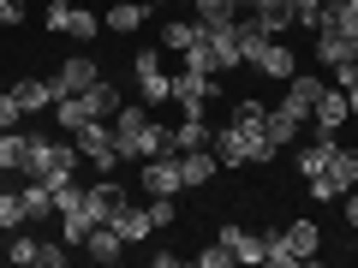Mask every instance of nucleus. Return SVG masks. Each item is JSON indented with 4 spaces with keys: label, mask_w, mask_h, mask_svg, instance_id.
Instances as JSON below:
<instances>
[{
    "label": "nucleus",
    "mask_w": 358,
    "mask_h": 268,
    "mask_svg": "<svg viewBox=\"0 0 358 268\" xmlns=\"http://www.w3.org/2000/svg\"><path fill=\"white\" fill-rule=\"evenodd\" d=\"M78 143H60L48 137V131H30V149H24V179H42V185H66V179H78Z\"/></svg>",
    "instance_id": "nucleus-1"
},
{
    "label": "nucleus",
    "mask_w": 358,
    "mask_h": 268,
    "mask_svg": "<svg viewBox=\"0 0 358 268\" xmlns=\"http://www.w3.org/2000/svg\"><path fill=\"white\" fill-rule=\"evenodd\" d=\"M209 149H215L221 167H251V161H275V155H281V149H275V137H268L263 126H233V119L209 137Z\"/></svg>",
    "instance_id": "nucleus-2"
},
{
    "label": "nucleus",
    "mask_w": 358,
    "mask_h": 268,
    "mask_svg": "<svg viewBox=\"0 0 358 268\" xmlns=\"http://www.w3.org/2000/svg\"><path fill=\"white\" fill-rule=\"evenodd\" d=\"M72 143H78V155H84L96 173H114V167H120V149H114V119H90V126H78V131H72Z\"/></svg>",
    "instance_id": "nucleus-3"
},
{
    "label": "nucleus",
    "mask_w": 358,
    "mask_h": 268,
    "mask_svg": "<svg viewBox=\"0 0 358 268\" xmlns=\"http://www.w3.org/2000/svg\"><path fill=\"white\" fill-rule=\"evenodd\" d=\"M131 72H138V96H143V102H173V96H167L173 72H167V54L162 48H138V54H131Z\"/></svg>",
    "instance_id": "nucleus-4"
},
{
    "label": "nucleus",
    "mask_w": 358,
    "mask_h": 268,
    "mask_svg": "<svg viewBox=\"0 0 358 268\" xmlns=\"http://www.w3.org/2000/svg\"><path fill=\"white\" fill-rule=\"evenodd\" d=\"M167 96H173L185 114H209V102H215V77L197 72V66H179L173 84H167Z\"/></svg>",
    "instance_id": "nucleus-5"
},
{
    "label": "nucleus",
    "mask_w": 358,
    "mask_h": 268,
    "mask_svg": "<svg viewBox=\"0 0 358 268\" xmlns=\"http://www.w3.org/2000/svg\"><path fill=\"white\" fill-rule=\"evenodd\" d=\"M120 203H126V185H114V173H96V185H84V221L90 227H108Z\"/></svg>",
    "instance_id": "nucleus-6"
},
{
    "label": "nucleus",
    "mask_w": 358,
    "mask_h": 268,
    "mask_svg": "<svg viewBox=\"0 0 358 268\" xmlns=\"http://www.w3.org/2000/svg\"><path fill=\"white\" fill-rule=\"evenodd\" d=\"M245 66H257V72H263V77H275V84H287V77L299 72V54L287 48L281 36H268V42H257V48L245 54Z\"/></svg>",
    "instance_id": "nucleus-7"
},
{
    "label": "nucleus",
    "mask_w": 358,
    "mask_h": 268,
    "mask_svg": "<svg viewBox=\"0 0 358 268\" xmlns=\"http://www.w3.org/2000/svg\"><path fill=\"white\" fill-rule=\"evenodd\" d=\"M48 84H54V102H60V96H84L90 84H102V66L90 60V54H72V60H60V72H54Z\"/></svg>",
    "instance_id": "nucleus-8"
},
{
    "label": "nucleus",
    "mask_w": 358,
    "mask_h": 268,
    "mask_svg": "<svg viewBox=\"0 0 358 268\" xmlns=\"http://www.w3.org/2000/svg\"><path fill=\"white\" fill-rule=\"evenodd\" d=\"M138 185H143V197H179V191H185V179H179V155H150L143 173H138Z\"/></svg>",
    "instance_id": "nucleus-9"
},
{
    "label": "nucleus",
    "mask_w": 358,
    "mask_h": 268,
    "mask_svg": "<svg viewBox=\"0 0 358 268\" xmlns=\"http://www.w3.org/2000/svg\"><path fill=\"white\" fill-rule=\"evenodd\" d=\"M352 119V107H346V89H322V102H317V114H310V137H334V131Z\"/></svg>",
    "instance_id": "nucleus-10"
},
{
    "label": "nucleus",
    "mask_w": 358,
    "mask_h": 268,
    "mask_svg": "<svg viewBox=\"0 0 358 268\" xmlns=\"http://www.w3.org/2000/svg\"><path fill=\"white\" fill-rule=\"evenodd\" d=\"M322 89H329L322 77H310V72H293V77H287V102H281V107H293L299 119H310V114H317V102H322Z\"/></svg>",
    "instance_id": "nucleus-11"
},
{
    "label": "nucleus",
    "mask_w": 358,
    "mask_h": 268,
    "mask_svg": "<svg viewBox=\"0 0 358 268\" xmlns=\"http://www.w3.org/2000/svg\"><path fill=\"white\" fill-rule=\"evenodd\" d=\"M287 251L299 256V268H317V251H322V227L317 221H287Z\"/></svg>",
    "instance_id": "nucleus-12"
},
{
    "label": "nucleus",
    "mask_w": 358,
    "mask_h": 268,
    "mask_svg": "<svg viewBox=\"0 0 358 268\" xmlns=\"http://www.w3.org/2000/svg\"><path fill=\"white\" fill-rule=\"evenodd\" d=\"M143 126H150V114H143V107H126V102H120V114H114V149H120V161H126V155H138Z\"/></svg>",
    "instance_id": "nucleus-13"
},
{
    "label": "nucleus",
    "mask_w": 358,
    "mask_h": 268,
    "mask_svg": "<svg viewBox=\"0 0 358 268\" xmlns=\"http://www.w3.org/2000/svg\"><path fill=\"white\" fill-rule=\"evenodd\" d=\"M215 173H221L215 149H179V179H185V191H203Z\"/></svg>",
    "instance_id": "nucleus-14"
},
{
    "label": "nucleus",
    "mask_w": 358,
    "mask_h": 268,
    "mask_svg": "<svg viewBox=\"0 0 358 268\" xmlns=\"http://www.w3.org/2000/svg\"><path fill=\"white\" fill-rule=\"evenodd\" d=\"M108 227H114L126 244H138V239H150V232H155V221H150V209H138V203L126 197V203L114 209V221H108Z\"/></svg>",
    "instance_id": "nucleus-15"
},
{
    "label": "nucleus",
    "mask_w": 358,
    "mask_h": 268,
    "mask_svg": "<svg viewBox=\"0 0 358 268\" xmlns=\"http://www.w3.org/2000/svg\"><path fill=\"white\" fill-rule=\"evenodd\" d=\"M84 256L108 268V262H120V256H126V239H120L114 227H90V232H84Z\"/></svg>",
    "instance_id": "nucleus-16"
},
{
    "label": "nucleus",
    "mask_w": 358,
    "mask_h": 268,
    "mask_svg": "<svg viewBox=\"0 0 358 268\" xmlns=\"http://www.w3.org/2000/svg\"><path fill=\"white\" fill-rule=\"evenodd\" d=\"M143 18H150V0H120V6H108L102 30H114V36H131V30H143Z\"/></svg>",
    "instance_id": "nucleus-17"
},
{
    "label": "nucleus",
    "mask_w": 358,
    "mask_h": 268,
    "mask_svg": "<svg viewBox=\"0 0 358 268\" xmlns=\"http://www.w3.org/2000/svg\"><path fill=\"white\" fill-rule=\"evenodd\" d=\"M352 54H358V42L346 36V30H334V24L317 30V60L322 66H341V60H352Z\"/></svg>",
    "instance_id": "nucleus-18"
},
{
    "label": "nucleus",
    "mask_w": 358,
    "mask_h": 268,
    "mask_svg": "<svg viewBox=\"0 0 358 268\" xmlns=\"http://www.w3.org/2000/svg\"><path fill=\"white\" fill-rule=\"evenodd\" d=\"M192 13H197L203 30H233V18H239L245 6H239V0H192Z\"/></svg>",
    "instance_id": "nucleus-19"
},
{
    "label": "nucleus",
    "mask_w": 358,
    "mask_h": 268,
    "mask_svg": "<svg viewBox=\"0 0 358 268\" xmlns=\"http://www.w3.org/2000/svg\"><path fill=\"white\" fill-rule=\"evenodd\" d=\"M221 244L233 251V262H263V232H245V227H221Z\"/></svg>",
    "instance_id": "nucleus-20"
},
{
    "label": "nucleus",
    "mask_w": 358,
    "mask_h": 268,
    "mask_svg": "<svg viewBox=\"0 0 358 268\" xmlns=\"http://www.w3.org/2000/svg\"><path fill=\"white\" fill-rule=\"evenodd\" d=\"M13 96H18V107H24V114H36V107H54V84H48V77H18Z\"/></svg>",
    "instance_id": "nucleus-21"
},
{
    "label": "nucleus",
    "mask_w": 358,
    "mask_h": 268,
    "mask_svg": "<svg viewBox=\"0 0 358 268\" xmlns=\"http://www.w3.org/2000/svg\"><path fill=\"white\" fill-rule=\"evenodd\" d=\"M84 107H90V119H114L120 114V84H108V77H102V84H90L84 89Z\"/></svg>",
    "instance_id": "nucleus-22"
},
{
    "label": "nucleus",
    "mask_w": 358,
    "mask_h": 268,
    "mask_svg": "<svg viewBox=\"0 0 358 268\" xmlns=\"http://www.w3.org/2000/svg\"><path fill=\"white\" fill-rule=\"evenodd\" d=\"M334 149H341V143H334V137H310L305 149H299V173H305V179L329 173V155H334Z\"/></svg>",
    "instance_id": "nucleus-23"
},
{
    "label": "nucleus",
    "mask_w": 358,
    "mask_h": 268,
    "mask_svg": "<svg viewBox=\"0 0 358 268\" xmlns=\"http://www.w3.org/2000/svg\"><path fill=\"white\" fill-rule=\"evenodd\" d=\"M24 149H30V131H0V173H24Z\"/></svg>",
    "instance_id": "nucleus-24"
},
{
    "label": "nucleus",
    "mask_w": 358,
    "mask_h": 268,
    "mask_svg": "<svg viewBox=\"0 0 358 268\" xmlns=\"http://www.w3.org/2000/svg\"><path fill=\"white\" fill-rule=\"evenodd\" d=\"M299 131H305V119H299L293 107H268V137H275V149L299 143Z\"/></svg>",
    "instance_id": "nucleus-25"
},
{
    "label": "nucleus",
    "mask_w": 358,
    "mask_h": 268,
    "mask_svg": "<svg viewBox=\"0 0 358 268\" xmlns=\"http://www.w3.org/2000/svg\"><path fill=\"white\" fill-rule=\"evenodd\" d=\"M209 137H215V131H209L203 114H185V119L173 126V143H179V149H209Z\"/></svg>",
    "instance_id": "nucleus-26"
},
{
    "label": "nucleus",
    "mask_w": 358,
    "mask_h": 268,
    "mask_svg": "<svg viewBox=\"0 0 358 268\" xmlns=\"http://www.w3.org/2000/svg\"><path fill=\"white\" fill-rule=\"evenodd\" d=\"M162 42L167 48H197V42H203V24H197V18H167V30H162Z\"/></svg>",
    "instance_id": "nucleus-27"
},
{
    "label": "nucleus",
    "mask_w": 358,
    "mask_h": 268,
    "mask_svg": "<svg viewBox=\"0 0 358 268\" xmlns=\"http://www.w3.org/2000/svg\"><path fill=\"white\" fill-rule=\"evenodd\" d=\"M24 215H30V221H48V215H60V209H54V191L42 185V179H24Z\"/></svg>",
    "instance_id": "nucleus-28"
},
{
    "label": "nucleus",
    "mask_w": 358,
    "mask_h": 268,
    "mask_svg": "<svg viewBox=\"0 0 358 268\" xmlns=\"http://www.w3.org/2000/svg\"><path fill=\"white\" fill-rule=\"evenodd\" d=\"M138 155L150 161V155H179V143H173V126H143V143H138Z\"/></svg>",
    "instance_id": "nucleus-29"
},
{
    "label": "nucleus",
    "mask_w": 358,
    "mask_h": 268,
    "mask_svg": "<svg viewBox=\"0 0 358 268\" xmlns=\"http://www.w3.org/2000/svg\"><path fill=\"white\" fill-rule=\"evenodd\" d=\"M329 179L341 185V197L352 191V185H358V149H334L329 155Z\"/></svg>",
    "instance_id": "nucleus-30"
},
{
    "label": "nucleus",
    "mask_w": 358,
    "mask_h": 268,
    "mask_svg": "<svg viewBox=\"0 0 358 268\" xmlns=\"http://www.w3.org/2000/svg\"><path fill=\"white\" fill-rule=\"evenodd\" d=\"M293 18H299L305 30H310V36H317V30L329 24V18H334V0H293Z\"/></svg>",
    "instance_id": "nucleus-31"
},
{
    "label": "nucleus",
    "mask_w": 358,
    "mask_h": 268,
    "mask_svg": "<svg viewBox=\"0 0 358 268\" xmlns=\"http://www.w3.org/2000/svg\"><path fill=\"white\" fill-rule=\"evenodd\" d=\"M18 227H30V215H24V191H0V232H18Z\"/></svg>",
    "instance_id": "nucleus-32"
},
{
    "label": "nucleus",
    "mask_w": 358,
    "mask_h": 268,
    "mask_svg": "<svg viewBox=\"0 0 358 268\" xmlns=\"http://www.w3.org/2000/svg\"><path fill=\"white\" fill-rule=\"evenodd\" d=\"M96 30H102V18H96V13L66 6V36H72V42H96Z\"/></svg>",
    "instance_id": "nucleus-33"
},
{
    "label": "nucleus",
    "mask_w": 358,
    "mask_h": 268,
    "mask_svg": "<svg viewBox=\"0 0 358 268\" xmlns=\"http://www.w3.org/2000/svg\"><path fill=\"white\" fill-rule=\"evenodd\" d=\"M54 209H60V215H78V209H84V185H78V179L54 185Z\"/></svg>",
    "instance_id": "nucleus-34"
},
{
    "label": "nucleus",
    "mask_w": 358,
    "mask_h": 268,
    "mask_svg": "<svg viewBox=\"0 0 358 268\" xmlns=\"http://www.w3.org/2000/svg\"><path fill=\"white\" fill-rule=\"evenodd\" d=\"M6 256H13L18 268H24V262H36V239H30L24 227H18V232H6Z\"/></svg>",
    "instance_id": "nucleus-35"
},
{
    "label": "nucleus",
    "mask_w": 358,
    "mask_h": 268,
    "mask_svg": "<svg viewBox=\"0 0 358 268\" xmlns=\"http://www.w3.org/2000/svg\"><path fill=\"white\" fill-rule=\"evenodd\" d=\"M334 30H346V36L358 42V0H334V18H329Z\"/></svg>",
    "instance_id": "nucleus-36"
},
{
    "label": "nucleus",
    "mask_w": 358,
    "mask_h": 268,
    "mask_svg": "<svg viewBox=\"0 0 358 268\" xmlns=\"http://www.w3.org/2000/svg\"><path fill=\"white\" fill-rule=\"evenodd\" d=\"M66 251H72V244H66V239H60V244L36 239V268H60V262H66Z\"/></svg>",
    "instance_id": "nucleus-37"
},
{
    "label": "nucleus",
    "mask_w": 358,
    "mask_h": 268,
    "mask_svg": "<svg viewBox=\"0 0 358 268\" xmlns=\"http://www.w3.org/2000/svg\"><path fill=\"white\" fill-rule=\"evenodd\" d=\"M310 185V203H341V185H334L329 173H317V179H305Z\"/></svg>",
    "instance_id": "nucleus-38"
},
{
    "label": "nucleus",
    "mask_w": 358,
    "mask_h": 268,
    "mask_svg": "<svg viewBox=\"0 0 358 268\" xmlns=\"http://www.w3.org/2000/svg\"><path fill=\"white\" fill-rule=\"evenodd\" d=\"M150 221H155V232H162V227H173V221H179L173 197H150Z\"/></svg>",
    "instance_id": "nucleus-39"
},
{
    "label": "nucleus",
    "mask_w": 358,
    "mask_h": 268,
    "mask_svg": "<svg viewBox=\"0 0 358 268\" xmlns=\"http://www.w3.org/2000/svg\"><path fill=\"white\" fill-rule=\"evenodd\" d=\"M84 232H90L84 209H78V215H60V239H66V244H84Z\"/></svg>",
    "instance_id": "nucleus-40"
},
{
    "label": "nucleus",
    "mask_w": 358,
    "mask_h": 268,
    "mask_svg": "<svg viewBox=\"0 0 358 268\" xmlns=\"http://www.w3.org/2000/svg\"><path fill=\"white\" fill-rule=\"evenodd\" d=\"M18 119H24V107H18V96L6 89V96H0V131H13Z\"/></svg>",
    "instance_id": "nucleus-41"
},
{
    "label": "nucleus",
    "mask_w": 358,
    "mask_h": 268,
    "mask_svg": "<svg viewBox=\"0 0 358 268\" xmlns=\"http://www.w3.org/2000/svg\"><path fill=\"white\" fill-rule=\"evenodd\" d=\"M197 262H203V268H227V262H233V251H227V244L215 239V251H203V256H197Z\"/></svg>",
    "instance_id": "nucleus-42"
},
{
    "label": "nucleus",
    "mask_w": 358,
    "mask_h": 268,
    "mask_svg": "<svg viewBox=\"0 0 358 268\" xmlns=\"http://www.w3.org/2000/svg\"><path fill=\"white\" fill-rule=\"evenodd\" d=\"M42 24H48V36H66V6H48V13H42Z\"/></svg>",
    "instance_id": "nucleus-43"
},
{
    "label": "nucleus",
    "mask_w": 358,
    "mask_h": 268,
    "mask_svg": "<svg viewBox=\"0 0 358 268\" xmlns=\"http://www.w3.org/2000/svg\"><path fill=\"white\" fill-rule=\"evenodd\" d=\"M24 18V0H0V24H18Z\"/></svg>",
    "instance_id": "nucleus-44"
},
{
    "label": "nucleus",
    "mask_w": 358,
    "mask_h": 268,
    "mask_svg": "<svg viewBox=\"0 0 358 268\" xmlns=\"http://www.w3.org/2000/svg\"><path fill=\"white\" fill-rule=\"evenodd\" d=\"M341 203H346V227H358V185H352V191L341 197Z\"/></svg>",
    "instance_id": "nucleus-45"
},
{
    "label": "nucleus",
    "mask_w": 358,
    "mask_h": 268,
    "mask_svg": "<svg viewBox=\"0 0 358 268\" xmlns=\"http://www.w3.org/2000/svg\"><path fill=\"white\" fill-rule=\"evenodd\" d=\"M346 107H352V114H358V84H352V89H346Z\"/></svg>",
    "instance_id": "nucleus-46"
},
{
    "label": "nucleus",
    "mask_w": 358,
    "mask_h": 268,
    "mask_svg": "<svg viewBox=\"0 0 358 268\" xmlns=\"http://www.w3.org/2000/svg\"><path fill=\"white\" fill-rule=\"evenodd\" d=\"M48 6H78V0H48Z\"/></svg>",
    "instance_id": "nucleus-47"
},
{
    "label": "nucleus",
    "mask_w": 358,
    "mask_h": 268,
    "mask_svg": "<svg viewBox=\"0 0 358 268\" xmlns=\"http://www.w3.org/2000/svg\"><path fill=\"white\" fill-rule=\"evenodd\" d=\"M150 6H179V0H150Z\"/></svg>",
    "instance_id": "nucleus-48"
}]
</instances>
